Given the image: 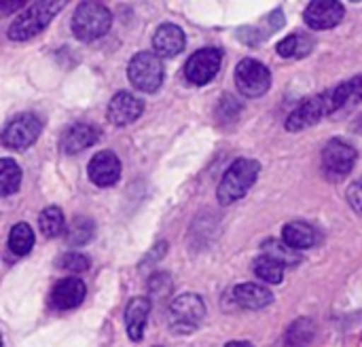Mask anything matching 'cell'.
<instances>
[{"label": "cell", "instance_id": "7", "mask_svg": "<svg viewBox=\"0 0 362 347\" xmlns=\"http://www.w3.org/2000/svg\"><path fill=\"white\" fill-rule=\"evenodd\" d=\"M206 316V305L197 295H182L170 307L172 329L176 333H191Z\"/></svg>", "mask_w": 362, "mask_h": 347}, {"label": "cell", "instance_id": "15", "mask_svg": "<svg viewBox=\"0 0 362 347\" xmlns=\"http://www.w3.org/2000/svg\"><path fill=\"white\" fill-rule=\"evenodd\" d=\"M185 49V32L174 23H163L153 34V53L157 57H174Z\"/></svg>", "mask_w": 362, "mask_h": 347}, {"label": "cell", "instance_id": "28", "mask_svg": "<svg viewBox=\"0 0 362 347\" xmlns=\"http://www.w3.org/2000/svg\"><path fill=\"white\" fill-rule=\"evenodd\" d=\"M348 201H350V206L362 216V178L361 180H356V182L348 189Z\"/></svg>", "mask_w": 362, "mask_h": 347}, {"label": "cell", "instance_id": "10", "mask_svg": "<svg viewBox=\"0 0 362 347\" xmlns=\"http://www.w3.org/2000/svg\"><path fill=\"white\" fill-rule=\"evenodd\" d=\"M354 163H356V151L348 142L331 140L322 151V165H325L327 174H331L335 178L350 174Z\"/></svg>", "mask_w": 362, "mask_h": 347}, {"label": "cell", "instance_id": "23", "mask_svg": "<svg viewBox=\"0 0 362 347\" xmlns=\"http://www.w3.org/2000/svg\"><path fill=\"white\" fill-rule=\"evenodd\" d=\"M19 184H21V167L13 159L4 157L0 161V193H2V197L15 193L19 189Z\"/></svg>", "mask_w": 362, "mask_h": 347}, {"label": "cell", "instance_id": "2", "mask_svg": "<svg viewBox=\"0 0 362 347\" xmlns=\"http://www.w3.org/2000/svg\"><path fill=\"white\" fill-rule=\"evenodd\" d=\"M259 170L261 165L255 159H238L229 165V170L225 172L221 187L216 191V197L223 206H229L238 199H242L250 187L257 182L259 178Z\"/></svg>", "mask_w": 362, "mask_h": 347}, {"label": "cell", "instance_id": "5", "mask_svg": "<svg viewBox=\"0 0 362 347\" xmlns=\"http://www.w3.org/2000/svg\"><path fill=\"white\" fill-rule=\"evenodd\" d=\"M127 76L132 81V85L140 91H146V93H153L159 89L161 81H163V66H161V59L151 53V51H142V53H136L132 59H129V66H127Z\"/></svg>", "mask_w": 362, "mask_h": 347}, {"label": "cell", "instance_id": "12", "mask_svg": "<svg viewBox=\"0 0 362 347\" xmlns=\"http://www.w3.org/2000/svg\"><path fill=\"white\" fill-rule=\"evenodd\" d=\"M85 282L78 278H64L59 280L53 290H51V307L66 312V310H74L83 303L85 299Z\"/></svg>", "mask_w": 362, "mask_h": 347}, {"label": "cell", "instance_id": "21", "mask_svg": "<svg viewBox=\"0 0 362 347\" xmlns=\"http://www.w3.org/2000/svg\"><path fill=\"white\" fill-rule=\"evenodd\" d=\"M314 47V40L305 34H291L278 42V53L282 57H305Z\"/></svg>", "mask_w": 362, "mask_h": 347}, {"label": "cell", "instance_id": "16", "mask_svg": "<svg viewBox=\"0 0 362 347\" xmlns=\"http://www.w3.org/2000/svg\"><path fill=\"white\" fill-rule=\"evenodd\" d=\"M98 136L100 134H98V129L93 125H89V123H74L72 127H68L64 131L59 146H62V151L66 155H76V153L93 146L98 142Z\"/></svg>", "mask_w": 362, "mask_h": 347}, {"label": "cell", "instance_id": "25", "mask_svg": "<svg viewBox=\"0 0 362 347\" xmlns=\"http://www.w3.org/2000/svg\"><path fill=\"white\" fill-rule=\"evenodd\" d=\"M91 237H93V223H91L89 218L78 216V218H74V220L68 225V229H66V240H68V244H72V246H83V244H87Z\"/></svg>", "mask_w": 362, "mask_h": 347}, {"label": "cell", "instance_id": "8", "mask_svg": "<svg viewBox=\"0 0 362 347\" xmlns=\"http://www.w3.org/2000/svg\"><path fill=\"white\" fill-rule=\"evenodd\" d=\"M221 64H223V53L218 49L214 47L199 49L189 57L185 66V76L191 85H206L216 76Z\"/></svg>", "mask_w": 362, "mask_h": 347}, {"label": "cell", "instance_id": "9", "mask_svg": "<svg viewBox=\"0 0 362 347\" xmlns=\"http://www.w3.org/2000/svg\"><path fill=\"white\" fill-rule=\"evenodd\" d=\"M40 121L34 117V114H19L15 117L2 131V142L4 146L8 148H15V151H23L28 146H32L38 136H40Z\"/></svg>", "mask_w": 362, "mask_h": 347}, {"label": "cell", "instance_id": "6", "mask_svg": "<svg viewBox=\"0 0 362 347\" xmlns=\"http://www.w3.org/2000/svg\"><path fill=\"white\" fill-rule=\"evenodd\" d=\"M235 83L246 98H261L272 87V72L257 59H242L235 68Z\"/></svg>", "mask_w": 362, "mask_h": 347}, {"label": "cell", "instance_id": "20", "mask_svg": "<svg viewBox=\"0 0 362 347\" xmlns=\"http://www.w3.org/2000/svg\"><path fill=\"white\" fill-rule=\"evenodd\" d=\"M252 269L265 284H280L284 280V265L280 261L267 257V254L257 257Z\"/></svg>", "mask_w": 362, "mask_h": 347}, {"label": "cell", "instance_id": "11", "mask_svg": "<svg viewBox=\"0 0 362 347\" xmlns=\"http://www.w3.org/2000/svg\"><path fill=\"white\" fill-rule=\"evenodd\" d=\"M344 4L335 0H314L305 8V21L314 30H329L335 28L344 19Z\"/></svg>", "mask_w": 362, "mask_h": 347}, {"label": "cell", "instance_id": "19", "mask_svg": "<svg viewBox=\"0 0 362 347\" xmlns=\"http://www.w3.org/2000/svg\"><path fill=\"white\" fill-rule=\"evenodd\" d=\"M282 242L293 250H308L318 242V233L308 223H288L282 229Z\"/></svg>", "mask_w": 362, "mask_h": 347}, {"label": "cell", "instance_id": "31", "mask_svg": "<svg viewBox=\"0 0 362 347\" xmlns=\"http://www.w3.org/2000/svg\"><path fill=\"white\" fill-rule=\"evenodd\" d=\"M361 129H362V117H361Z\"/></svg>", "mask_w": 362, "mask_h": 347}, {"label": "cell", "instance_id": "27", "mask_svg": "<svg viewBox=\"0 0 362 347\" xmlns=\"http://www.w3.org/2000/svg\"><path fill=\"white\" fill-rule=\"evenodd\" d=\"M57 267L64 269V271H72V274H81L89 267V259L85 254H78V252H70V254H64L59 261H57Z\"/></svg>", "mask_w": 362, "mask_h": 347}, {"label": "cell", "instance_id": "30", "mask_svg": "<svg viewBox=\"0 0 362 347\" xmlns=\"http://www.w3.org/2000/svg\"><path fill=\"white\" fill-rule=\"evenodd\" d=\"M225 347H252L250 343H246V341H231V343H227Z\"/></svg>", "mask_w": 362, "mask_h": 347}, {"label": "cell", "instance_id": "1", "mask_svg": "<svg viewBox=\"0 0 362 347\" xmlns=\"http://www.w3.org/2000/svg\"><path fill=\"white\" fill-rule=\"evenodd\" d=\"M346 104H350L348 100V89H346V83L320 93V95H314L310 100H305L303 104H299L286 119V129L288 131H301V129H308L312 125H316L320 119L337 112L339 108H344Z\"/></svg>", "mask_w": 362, "mask_h": 347}, {"label": "cell", "instance_id": "3", "mask_svg": "<svg viewBox=\"0 0 362 347\" xmlns=\"http://www.w3.org/2000/svg\"><path fill=\"white\" fill-rule=\"evenodd\" d=\"M64 8V2H51V0H40L28 6L21 15L13 19L8 25V38L11 40H28L36 34H40L49 21Z\"/></svg>", "mask_w": 362, "mask_h": 347}, {"label": "cell", "instance_id": "29", "mask_svg": "<svg viewBox=\"0 0 362 347\" xmlns=\"http://www.w3.org/2000/svg\"><path fill=\"white\" fill-rule=\"evenodd\" d=\"M346 89L350 102H362V74L354 76L352 81H346Z\"/></svg>", "mask_w": 362, "mask_h": 347}, {"label": "cell", "instance_id": "24", "mask_svg": "<svg viewBox=\"0 0 362 347\" xmlns=\"http://www.w3.org/2000/svg\"><path fill=\"white\" fill-rule=\"evenodd\" d=\"M38 225H40V231L47 237H57L66 229V218H64V214H62L59 208L51 206V208L42 210V214L38 218Z\"/></svg>", "mask_w": 362, "mask_h": 347}, {"label": "cell", "instance_id": "13", "mask_svg": "<svg viewBox=\"0 0 362 347\" xmlns=\"http://www.w3.org/2000/svg\"><path fill=\"white\" fill-rule=\"evenodd\" d=\"M89 178L93 184L98 187H110L119 180L121 176V161L115 153L110 151H102L98 153L91 161H89Z\"/></svg>", "mask_w": 362, "mask_h": 347}, {"label": "cell", "instance_id": "17", "mask_svg": "<svg viewBox=\"0 0 362 347\" xmlns=\"http://www.w3.org/2000/svg\"><path fill=\"white\" fill-rule=\"evenodd\" d=\"M233 297H235L238 305L244 310H263V307L272 305V301H274V295L269 288H265L261 284H252V282L235 286Z\"/></svg>", "mask_w": 362, "mask_h": 347}, {"label": "cell", "instance_id": "14", "mask_svg": "<svg viewBox=\"0 0 362 347\" xmlns=\"http://www.w3.org/2000/svg\"><path fill=\"white\" fill-rule=\"evenodd\" d=\"M142 110H144V104L140 98H136L127 91H121L108 104V119L115 125H129L136 119H140Z\"/></svg>", "mask_w": 362, "mask_h": 347}, {"label": "cell", "instance_id": "22", "mask_svg": "<svg viewBox=\"0 0 362 347\" xmlns=\"http://www.w3.org/2000/svg\"><path fill=\"white\" fill-rule=\"evenodd\" d=\"M34 246V231L25 225L19 223L11 229L8 233V250L17 257H25Z\"/></svg>", "mask_w": 362, "mask_h": 347}, {"label": "cell", "instance_id": "4", "mask_svg": "<svg viewBox=\"0 0 362 347\" xmlns=\"http://www.w3.org/2000/svg\"><path fill=\"white\" fill-rule=\"evenodd\" d=\"M112 15L102 2L85 0L76 6L72 15V32L78 40L91 42L110 30Z\"/></svg>", "mask_w": 362, "mask_h": 347}, {"label": "cell", "instance_id": "18", "mask_svg": "<svg viewBox=\"0 0 362 347\" xmlns=\"http://www.w3.org/2000/svg\"><path fill=\"white\" fill-rule=\"evenodd\" d=\"M151 312V303L148 299H132L127 310H125V327H127V335L132 341H140L144 335V324Z\"/></svg>", "mask_w": 362, "mask_h": 347}, {"label": "cell", "instance_id": "26", "mask_svg": "<svg viewBox=\"0 0 362 347\" xmlns=\"http://www.w3.org/2000/svg\"><path fill=\"white\" fill-rule=\"evenodd\" d=\"M263 254H267V257L280 261L284 267H286V265H297V263H299V257L295 254V250L288 248L284 242H282V244H280V242H265V244H263Z\"/></svg>", "mask_w": 362, "mask_h": 347}]
</instances>
